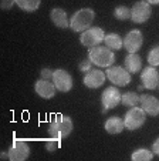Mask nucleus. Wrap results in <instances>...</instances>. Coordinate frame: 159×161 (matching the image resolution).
Here are the masks:
<instances>
[{"mask_svg": "<svg viewBox=\"0 0 159 161\" xmlns=\"http://www.w3.org/2000/svg\"><path fill=\"white\" fill-rule=\"evenodd\" d=\"M72 128H74V123L68 116H63L58 114L54 116L53 120L50 121L48 125V134L53 138H66L71 134Z\"/></svg>", "mask_w": 159, "mask_h": 161, "instance_id": "nucleus-1", "label": "nucleus"}, {"mask_svg": "<svg viewBox=\"0 0 159 161\" xmlns=\"http://www.w3.org/2000/svg\"><path fill=\"white\" fill-rule=\"evenodd\" d=\"M94 19H95V12L93 9H88V7L80 9L70 19V27L75 33H82L93 26Z\"/></svg>", "mask_w": 159, "mask_h": 161, "instance_id": "nucleus-2", "label": "nucleus"}, {"mask_svg": "<svg viewBox=\"0 0 159 161\" xmlns=\"http://www.w3.org/2000/svg\"><path fill=\"white\" fill-rule=\"evenodd\" d=\"M88 58L93 61V64H95L97 67H109L115 63V54L114 50L108 49L107 46H95L91 47L88 52Z\"/></svg>", "mask_w": 159, "mask_h": 161, "instance_id": "nucleus-3", "label": "nucleus"}, {"mask_svg": "<svg viewBox=\"0 0 159 161\" xmlns=\"http://www.w3.org/2000/svg\"><path fill=\"white\" fill-rule=\"evenodd\" d=\"M146 121V113L142 110V107H131L126 111L125 117H124V123H125V128L129 131H135L141 128Z\"/></svg>", "mask_w": 159, "mask_h": 161, "instance_id": "nucleus-4", "label": "nucleus"}, {"mask_svg": "<svg viewBox=\"0 0 159 161\" xmlns=\"http://www.w3.org/2000/svg\"><path fill=\"white\" fill-rule=\"evenodd\" d=\"M105 74H107V79H108L114 86H117V87L128 86L129 83L132 81L131 73H129L126 69L121 67V66H109V67H107Z\"/></svg>", "mask_w": 159, "mask_h": 161, "instance_id": "nucleus-5", "label": "nucleus"}, {"mask_svg": "<svg viewBox=\"0 0 159 161\" xmlns=\"http://www.w3.org/2000/svg\"><path fill=\"white\" fill-rule=\"evenodd\" d=\"M121 91L117 88V86H109L102 91L101 96V103H102V113H108L109 110L115 108L117 106L121 104Z\"/></svg>", "mask_w": 159, "mask_h": 161, "instance_id": "nucleus-6", "label": "nucleus"}, {"mask_svg": "<svg viewBox=\"0 0 159 161\" xmlns=\"http://www.w3.org/2000/svg\"><path fill=\"white\" fill-rule=\"evenodd\" d=\"M105 39V33H104V29L101 27H93L87 29L85 31H82L81 36H80V42H81L82 46L85 47H95V46H99Z\"/></svg>", "mask_w": 159, "mask_h": 161, "instance_id": "nucleus-7", "label": "nucleus"}, {"mask_svg": "<svg viewBox=\"0 0 159 161\" xmlns=\"http://www.w3.org/2000/svg\"><path fill=\"white\" fill-rule=\"evenodd\" d=\"M10 161H24L30 157V146L26 141L16 140L7 150Z\"/></svg>", "mask_w": 159, "mask_h": 161, "instance_id": "nucleus-8", "label": "nucleus"}, {"mask_svg": "<svg viewBox=\"0 0 159 161\" xmlns=\"http://www.w3.org/2000/svg\"><path fill=\"white\" fill-rule=\"evenodd\" d=\"M151 14H152L151 4L145 0L144 2H136L131 7V20L136 25H141V23H145L146 20H149Z\"/></svg>", "mask_w": 159, "mask_h": 161, "instance_id": "nucleus-9", "label": "nucleus"}, {"mask_svg": "<svg viewBox=\"0 0 159 161\" xmlns=\"http://www.w3.org/2000/svg\"><path fill=\"white\" fill-rule=\"evenodd\" d=\"M53 83H54L56 88H57L60 93H68L72 88V77L71 74L68 73L64 69H57L54 70V74H53Z\"/></svg>", "mask_w": 159, "mask_h": 161, "instance_id": "nucleus-10", "label": "nucleus"}, {"mask_svg": "<svg viewBox=\"0 0 159 161\" xmlns=\"http://www.w3.org/2000/svg\"><path fill=\"white\" fill-rule=\"evenodd\" d=\"M144 44V36L142 31L138 29L131 30L124 39V49H126L128 53H136Z\"/></svg>", "mask_w": 159, "mask_h": 161, "instance_id": "nucleus-11", "label": "nucleus"}, {"mask_svg": "<svg viewBox=\"0 0 159 161\" xmlns=\"http://www.w3.org/2000/svg\"><path fill=\"white\" fill-rule=\"evenodd\" d=\"M141 81L145 88L148 90H155L159 86V71L155 67L148 66L146 69L141 71Z\"/></svg>", "mask_w": 159, "mask_h": 161, "instance_id": "nucleus-12", "label": "nucleus"}, {"mask_svg": "<svg viewBox=\"0 0 159 161\" xmlns=\"http://www.w3.org/2000/svg\"><path fill=\"white\" fill-rule=\"evenodd\" d=\"M139 104H141L142 110L146 113V116H151V117L159 116V100L155 96H151V94L139 96Z\"/></svg>", "mask_w": 159, "mask_h": 161, "instance_id": "nucleus-13", "label": "nucleus"}, {"mask_svg": "<svg viewBox=\"0 0 159 161\" xmlns=\"http://www.w3.org/2000/svg\"><path fill=\"white\" fill-rule=\"evenodd\" d=\"M105 79H107V74L102 70H97V69H91L90 71H87L82 79V83L85 84V87L88 88H98L101 87L105 83Z\"/></svg>", "mask_w": 159, "mask_h": 161, "instance_id": "nucleus-14", "label": "nucleus"}, {"mask_svg": "<svg viewBox=\"0 0 159 161\" xmlns=\"http://www.w3.org/2000/svg\"><path fill=\"white\" fill-rule=\"evenodd\" d=\"M34 90L36 93L40 96L41 98H53L56 96V88L53 80H45V79H40L39 81H36V86H34Z\"/></svg>", "mask_w": 159, "mask_h": 161, "instance_id": "nucleus-15", "label": "nucleus"}, {"mask_svg": "<svg viewBox=\"0 0 159 161\" xmlns=\"http://www.w3.org/2000/svg\"><path fill=\"white\" fill-rule=\"evenodd\" d=\"M50 19L57 27H60V29L70 27V21H68V17H67V12L64 9H61V7H54V9L51 10Z\"/></svg>", "mask_w": 159, "mask_h": 161, "instance_id": "nucleus-16", "label": "nucleus"}, {"mask_svg": "<svg viewBox=\"0 0 159 161\" xmlns=\"http://www.w3.org/2000/svg\"><path fill=\"white\" fill-rule=\"evenodd\" d=\"M104 128L108 134H119L125 128V123H124V120L121 117H109L105 121Z\"/></svg>", "mask_w": 159, "mask_h": 161, "instance_id": "nucleus-17", "label": "nucleus"}, {"mask_svg": "<svg viewBox=\"0 0 159 161\" xmlns=\"http://www.w3.org/2000/svg\"><path fill=\"white\" fill-rule=\"evenodd\" d=\"M125 69L131 74L141 71L142 70V58H141V56L136 54V53H129V54L125 57Z\"/></svg>", "mask_w": 159, "mask_h": 161, "instance_id": "nucleus-18", "label": "nucleus"}, {"mask_svg": "<svg viewBox=\"0 0 159 161\" xmlns=\"http://www.w3.org/2000/svg\"><path fill=\"white\" fill-rule=\"evenodd\" d=\"M104 43H105V46L111 50H121L124 47V39L117 33L105 34Z\"/></svg>", "mask_w": 159, "mask_h": 161, "instance_id": "nucleus-19", "label": "nucleus"}, {"mask_svg": "<svg viewBox=\"0 0 159 161\" xmlns=\"http://www.w3.org/2000/svg\"><path fill=\"white\" fill-rule=\"evenodd\" d=\"M16 4L20 7L21 10H24L26 13H33L36 10H39L41 0H14Z\"/></svg>", "mask_w": 159, "mask_h": 161, "instance_id": "nucleus-20", "label": "nucleus"}, {"mask_svg": "<svg viewBox=\"0 0 159 161\" xmlns=\"http://www.w3.org/2000/svg\"><path fill=\"white\" fill-rule=\"evenodd\" d=\"M153 151L148 148H138L131 154L132 161H151L153 158Z\"/></svg>", "mask_w": 159, "mask_h": 161, "instance_id": "nucleus-21", "label": "nucleus"}, {"mask_svg": "<svg viewBox=\"0 0 159 161\" xmlns=\"http://www.w3.org/2000/svg\"><path fill=\"white\" fill-rule=\"evenodd\" d=\"M138 103H139V96L136 93H134V91H126L121 97V104L125 107H129V108L135 107Z\"/></svg>", "mask_w": 159, "mask_h": 161, "instance_id": "nucleus-22", "label": "nucleus"}, {"mask_svg": "<svg viewBox=\"0 0 159 161\" xmlns=\"http://www.w3.org/2000/svg\"><path fill=\"white\" fill-rule=\"evenodd\" d=\"M114 16L117 20H128V19H131V9L126 6H118L114 10Z\"/></svg>", "mask_w": 159, "mask_h": 161, "instance_id": "nucleus-23", "label": "nucleus"}, {"mask_svg": "<svg viewBox=\"0 0 159 161\" xmlns=\"http://www.w3.org/2000/svg\"><path fill=\"white\" fill-rule=\"evenodd\" d=\"M148 63L152 67H158L159 66V46H155L149 50L148 53Z\"/></svg>", "mask_w": 159, "mask_h": 161, "instance_id": "nucleus-24", "label": "nucleus"}, {"mask_svg": "<svg viewBox=\"0 0 159 161\" xmlns=\"http://www.w3.org/2000/svg\"><path fill=\"white\" fill-rule=\"evenodd\" d=\"M91 66H93V61H91L90 58H85L84 61H81V63H80L78 69H80V71H84V73H87V71L91 70Z\"/></svg>", "mask_w": 159, "mask_h": 161, "instance_id": "nucleus-25", "label": "nucleus"}, {"mask_svg": "<svg viewBox=\"0 0 159 161\" xmlns=\"http://www.w3.org/2000/svg\"><path fill=\"white\" fill-rule=\"evenodd\" d=\"M40 74H41V79L51 80L53 79V74H54V70H51V69H48V67H44V69H41Z\"/></svg>", "mask_w": 159, "mask_h": 161, "instance_id": "nucleus-26", "label": "nucleus"}, {"mask_svg": "<svg viewBox=\"0 0 159 161\" xmlns=\"http://www.w3.org/2000/svg\"><path fill=\"white\" fill-rule=\"evenodd\" d=\"M13 4H16L14 0H2L0 7H2V10H10L13 7Z\"/></svg>", "mask_w": 159, "mask_h": 161, "instance_id": "nucleus-27", "label": "nucleus"}, {"mask_svg": "<svg viewBox=\"0 0 159 161\" xmlns=\"http://www.w3.org/2000/svg\"><path fill=\"white\" fill-rule=\"evenodd\" d=\"M45 150L50 153H54L57 150V141L51 140V141H45Z\"/></svg>", "mask_w": 159, "mask_h": 161, "instance_id": "nucleus-28", "label": "nucleus"}, {"mask_svg": "<svg viewBox=\"0 0 159 161\" xmlns=\"http://www.w3.org/2000/svg\"><path fill=\"white\" fill-rule=\"evenodd\" d=\"M152 151H153V154H155V155H159V137L156 138L155 141H153V144H152Z\"/></svg>", "mask_w": 159, "mask_h": 161, "instance_id": "nucleus-29", "label": "nucleus"}, {"mask_svg": "<svg viewBox=\"0 0 159 161\" xmlns=\"http://www.w3.org/2000/svg\"><path fill=\"white\" fill-rule=\"evenodd\" d=\"M145 2H148L149 4H159V0H145Z\"/></svg>", "mask_w": 159, "mask_h": 161, "instance_id": "nucleus-30", "label": "nucleus"}, {"mask_svg": "<svg viewBox=\"0 0 159 161\" xmlns=\"http://www.w3.org/2000/svg\"><path fill=\"white\" fill-rule=\"evenodd\" d=\"M2 158H9V154L7 153H2Z\"/></svg>", "mask_w": 159, "mask_h": 161, "instance_id": "nucleus-31", "label": "nucleus"}, {"mask_svg": "<svg viewBox=\"0 0 159 161\" xmlns=\"http://www.w3.org/2000/svg\"><path fill=\"white\" fill-rule=\"evenodd\" d=\"M144 88H145V87H144V84H141V86H138V90H139V91H142V90H144Z\"/></svg>", "mask_w": 159, "mask_h": 161, "instance_id": "nucleus-32", "label": "nucleus"}, {"mask_svg": "<svg viewBox=\"0 0 159 161\" xmlns=\"http://www.w3.org/2000/svg\"><path fill=\"white\" fill-rule=\"evenodd\" d=\"M158 88H159V86H158Z\"/></svg>", "mask_w": 159, "mask_h": 161, "instance_id": "nucleus-33", "label": "nucleus"}]
</instances>
